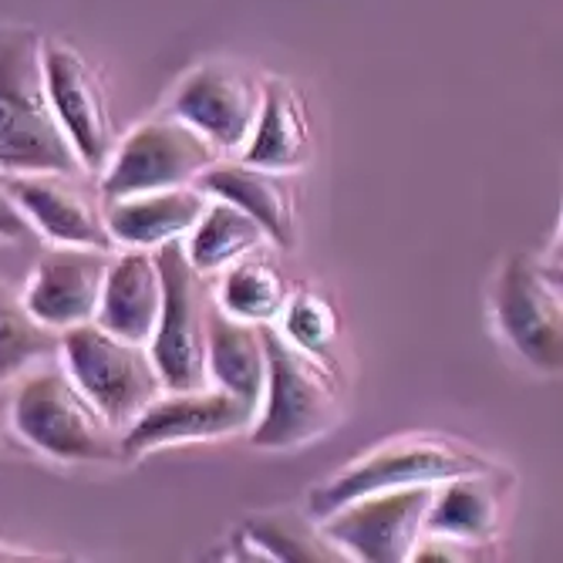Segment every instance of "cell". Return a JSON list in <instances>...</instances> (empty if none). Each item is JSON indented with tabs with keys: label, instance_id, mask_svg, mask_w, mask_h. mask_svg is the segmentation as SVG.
Segmentation results:
<instances>
[{
	"label": "cell",
	"instance_id": "1",
	"mask_svg": "<svg viewBox=\"0 0 563 563\" xmlns=\"http://www.w3.org/2000/svg\"><path fill=\"white\" fill-rule=\"evenodd\" d=\"M0 173L88 176L51 109L41 37L27 27H0Z\"/></svg>",
	"mask_w": 563,
	"mask_h": 563
},
{
	"label": "cell",
	"instance_id": "2",
	"mask_svg": "<svg viewBox=\"0 0 563 563\" xmlns=\"http://www.w3.org/2000/svg\"><path fill=\"white\" fill-rule=\"evenodd\" d=\"M14 432L58 463H115L122 459V432L109 426L95 401L78 388L55 357L24 372L11 401Z\"/></svg>",
	"mask_w": 563,
	"mask_h": 563
},
{
	"label": "cell",
	"instance_id": "3",
	"mask_svg": "<svg viewBox=\"0 0 563 563\" xmlns=\"http://www.w3.org/2000/svg\"><path fill=\"white\" fill-rule=\"evenodd\" d=\"M267 351V388L253 429V445L297 449L328 435L341 422V388L324 357L290 344L280 331L261 324Z\"/></svg>",
	"mask_w": 563,
	"mask_h": 563
},
{
	"label": "cell",
	"instance_id": "4",
	"mask_svg": "<svg viewBox=\"0 0 563 563\" xmlns=\"http://www.w3.org/2000/svg\"><path fill=\"white\" fill-rule=\"evenodd\" d=\"M58 357L78 388L119 432H125L142 408L166 391L148 344L115 338L95 321L62 331Z\"/></svg>",
	"mask_w": 563,
	"mask_h": 563
},
{
	"label": "cell",
	"instance_id": "5",
	"mask_svg": "<svg viewBox=\"0 0 563 563\" xmlns=\"http://www.w3.org/2000/svg\"><path fill=\"white\" fill-rule=\"evenodd\" d=\"M489 470V463L459 442L439 439V435H401L385 445H375L362 459H354L351 466L334 473L328 483H321L311 493V509L314 520H324L331 509L368 496L382 489H401V486H439L452 476H466Z\"/></svg>",
	"mask_w": 563,
	"mask_h": 563
},
{
	"label": "cell",
	"instance_id": "6",
	"mask_svg": "<svg viewBox=\"0 0 563 563\" xmlns=\"http://www.w3.org/2000/svg\"><path fill=\"white\" fill-rule=\"evenodd\" d=\"M220 159V148L202 139L183 119H148L132 129L101 173V202L139 196L152 189H173L192 183L202 169Z\"/></svg>",
	"mask_w": 563,
	"mask_h": 563
},
{
	"label": "cell",
	"instance_id": "7",
	"mask_svg": "<svg viewBox=\"0 0 563 563\" xmlns=\"http://www.w3.org/2000/svg\"><path fill=\"white\" fill-rule=\"evenodd\" d=\"M163 274V311L148 354L159 368L166 391L202 388L207 372V307H202L199 271L189 264L183 240H169L156 250Z\"/></svg>",
	"mask_w": 563,
	"mask_h": 563
},
{
	"label": "cell",
	"instance_id": "8",
	"mask_svg": "<svg viewBox=\"0 0 563 563\" xmlns=\"http://www.w3.org/2000/svg\"><path fill=\"white\" fill-rule=\"evenodd\" d=\"M493 318L499 334L520 357L543 372L556 375L563 365V303L560 277L550 274L527 253L509 257L496 277Z\"/></svg>",
	"mask_w": 563,
	"mask_h": 563
},
{
	"label": "cell",
	"instance_id": "9",
	"mask_svg": "<svg viewBox=\"0 0 563 563\" xmlns=\"http://www.w3.org/2000/svg\"><path fill=\"white\" fill-rule=\"evenodd\" d=\"M435 486H401L357 496L321 520V533L341 550L368 563H401L426 533V514Z\"/></svg>",
	"mask_w": 563,
	"mask_h": 563
},
{
	"label": "cell",
	"instance_id": "10",
	"mask_svg": "<svg viewBox=\"0 0 563 563\" xmlns=\"http://www.w3.org/2000/svg\"><path fill=\"white\" fill-rule=\"evenodd\" d=\"M41 62L51 109L71 139L85 173H106L115 152V129L95 68L65 41H41Z\"/></svg>",
	"mask_w": 563,
	"mask_h": 563
},
{
	"label": "cell",
	"instance_id": "11",
	"mask_svg": "<svg viewBox=\"0 0 563 563\" xmlns=\"http://www.w3.org/2000/svg\"><path fill=\"white\" fill-rule=\"evenodd\" d=\"M257 419V405L236 398L227 388H186L163 391L145 405L139 419L122 432V455H145L176 442H207L246 429Z\"/></svg>",
	"mask_w": 563,
	"mask_h": 563
},
{
	"label": "cell",
	"instance_id": "12",
	"mask_svg": "<svg viewBox=\"0 0 563 563\" xmlns=\"http://www.w3.org/2000/svg\"><path fill=\"white\" fill-rule=\"evenodd\" d=\"M4 183L31 230L55 246H91L106 253L115 246L106 227V202L81 186V176L27 173L4 176Z\"/></svg>",
	"mask_w": 563,
	"mask_h": 563
},
{
	"label": "cell",
	"instance_id": "13",
	"mask_svg": "<svg viewBox=\"0 0 563 563\" xmlns=\"http://www.w3.org/2000/svg\"><path fill=\"white\" fill-rule=\"evenodd\" d=\"M257 112L261 85L233 65H202L189 71L173 98V115L210 139L220 152H243Z\"/></svg>",
	"mask_w": 563,
	"mask_h": 563
},
{
	"label": "cell",
	"instance_id": "14",
	"mask_svg": "<svg viewBox=\"0 0 563 563\" xmlns=\"http://www.w3.org/2000/svg\"><path fill=\"white\" fill-rule=\"evenodd\" d=\"M106 274H109L106 250L55 246L37 261V267L24 287V303L31 307V314L41 324L55 328V331L88 324L98 314Z\"/></svg>",
	"mask_w": 563,
	"mask_h": 563
},
{
	"label": "cell",
	"instance_id": "15",
	"mask_svg": "<svg viewBox=\"0 0 563 563\" xmlns=\"http://www.w3.org/2000/svg\"><path fill=\"white\" fill-rule=\"evenodd\" d=\"M196 179L207 196L227 199L243 213H250L274 243L294 246V240H297V192H294V183L287 173L217 159Z\"/></svg>",
	"mask_w": 563,
	"mask_h": 563
},
{
	"label": "cell",
	"instance_id": "16",
	"mask_svg": "<svg viewBox=\"0 0 563 563\" xmlns=\"http://www.w3.org/2000/svg\"><path fill=\"white\" fill-rule=\"evenodd\" d=\"M163 311V274L156 253L129 246V253L109 264L106 287H101L95 324L115 338L148 344L156 334Z\"/></svg>",
	"mask_w": 563,
	"mask_h": 563
},
{
	"label": "cell",
	"instance_id": "17",
	"mask_svg": "<svg viewBox=\"0 0 563 563\" xmlns=\"http://www.w3.org/2000/svg\"><path fill=\"white\" fill-rule=\"evenodd\" d=\"M207 192L199 186L152 189L139 196L106 199V227L115 243L152 250L169 240L189 236L196 220L207 210Z\"/></svg>",
	"mask_w": 563,
	"mask_h": 563
},
{
	"label": "cell",
	"instance_id": "18",
	"mask_svg": "<svg viewBox=\"0 0 563 563\" xmlns=\"http://www.w3.org/2000/svg\"><path fill=\"white\" fill-rule=\"evenodd\" d=\"M509 483L489 470L452 476L435 486L432 506L426 514V533L445 543H486L496 537L506 509Z\"/></svg>",
	"mask_w": 563,
	"mask_h": 563
},
{
	"label": "cell",
	"instance_id": "19",
	"mask_svg": "<svg viewBox=\"0 0 563 563\" xmlns=\"http://www.w3.org/2000/svg\"><path fill=\"white\" fill-rule=\"evenodd\" d=\"M240 156L250 166L274 173H294L311 159V125L297 91L284 78L261 85V112Z\"/></svg>",
	"mask_w": 563,
	"mask_h": 563
},
{
	"label": "cell",
	"instance_id": "20",
	"mask_svg": "<svg viewBox=\"0 0 563 563\" xmlns=\"http://www.w3.org/2000/svg\"><path fill=\"white\" fill-rule=\"evenodd\" d=\"M207 372L210 378L233 391L236 398L257 405L264 401L267 388V351L261 324L236 321L223 307H210L207 311Z\"/></svg>",
	"mask_w": 563,
	"mask_h": 563
},
{
	"label": "cell",
	"instance_id": "21",
	"mask_svg": "<svg viewBox=\"0 0 563 563\" xmlns=\"http://www.w3.org/2000/svg\"><path fill=\"white\" fill-rule=\"evenodd\" d=\"M264 236H267L264 227L250 213H243L227 199H213L207 202V210H202V217L196 220L183 246H186L189 264L199 274H213L246 257V253H253L264 243Z\"/></svg>",
	"mask_w": 563,
	"mask_h": 563
},
{
	"label": "cell",
	"instance_id": "22",
	"mask_svg": "<svg viewBox=\"0 0 563 563\" xmlns=\"http://www.w3.org/2000/svg\"><path fill=\"white\" fill-rule=\"evenodd\" d=\"M58 351L62 331L41 324L24 303V294L0 277V388L47 357H58Z\"/></svg>",
	"mask_w": 563,
	"mask_h": 563
},
{
	"label": "cell",
	"instance_id": "23",
	"mask_svg": "<svg viewBox=\"0 0 563 563\" xmlns=\"http://www.w3.org/2000/svg\"><path fill=\"white\" fill-rule=\"evenodd\" d=\"M223 271L227 274H223L217 300L230 318L250 321V324H267L280 314V307L287 300V284L274 264L246 253V257L233 261Z\"/></svg>",
	"mask_w": 563,
	"mask_h": 563
},
{
	"label": "cell",
	"instance_id": "24",
	"mask_svg": "<svg viewBox=\"0 0 563 563\" xmlns=\"http://www.w3.org/2000/svg\"><path fill=\"white\" fill-rule=\"evenodd\" d=\"M246 547L261 553V560H334L338 547L303 520L280 514V517H257L240 533Z\"/></svg>",
	"mask_w": 563,
	"mask_h": 563
},
{
	"label": "cell",
	"instance_id": "25",
	"mask_svg": "<svg viewBox=\"0 0 563 563\" xmlns=\"http://www.w3.org/2000/svg\"><path fill=\"white\" fill-rule=\"evenodd\" d=\"M280 314H284L280 334L290 344H297L307 354H318V357L331 354L341 324H338V311L331 307L328 297H321L318 290H297L294 297L284 300Z\"/></svg>",
	"mask_w": 563,
	"mask_h": 563
},
{
	"label": "cell",
	"instance_id": "26",
	"mask_svg": "<svg viewBox=\"0 0 563 563\" xmlns=\"http://www.w3.org/2000/svg\"><path fill=\"white\" fill-rule=\"evenodd\" d=\"M31 233L34 230H31L27 217L18 210V202L8 192L4 173H0V240H4V243H24V240H31Z\"/></svg>",
	"mask_w": 563,
	"mask_h": 563
},
{
	"label": "cell",
	"instance_id": "27",
	"mask_svg": "<svg viewBox=\"0 0 563 563\" xmlns=\"http://www.w3.org/2000/svg\"><path fill=\"white\" fill-rule=\"evenodd\" d=\"M0 560H24L21 553H14L11 547H0Z\"/></svg>",
	"mask_w": 563,
	"mask_h": 563
}]
</instances>
